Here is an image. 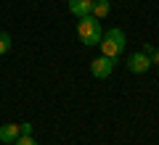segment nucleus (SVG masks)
<instances>
[{"label": "nucleus", "instance_id": "1", "mask_svg": "<svg viewBox=\"0 0 159 145\" xmlns=\"http://www.w3.org/2000/svg\"><path fill=\"white\" fill-rule=\"evenodd\" d=\"M101 34H103V29H101V21H98L96 16H82L77 21V37H80V42L82 45H88V48H93V45H98L101 42Z\"/></svg>", "mask_w": 159, "mask_h": 145}, {"label": "nucleus", "instance_id": "2", "mask_svg": "<svg viewBox=\"0 0 159 145\" xmlns=\"http://www.w3.org/2000/svg\"><path fill=\"white\" fill-rule=\"evenodd\" d=\"M98 45H101V53H103V56L119 58V56H122V50H125V45H127V37H125L122 29L111 27L109 32L101 34V42H98Z\"/></svg>", "mask_w": 159, "mask_h": 145}, {"label": "nucleus", "instance_id": "3", "mask_svg": "<svg viewBox=\"0 0 159 145\" xmlns=\"http://www.w3.org/2000/svg\"><path fill=\"white\" fill-rule=\"evenodd\" d=\"M114 66H117V58L98 56V58H93V61H90V74L96 79H106V77H111Z\"/></svg>", "mask_w": 159, "mask_h": 145}, {"label": "nucleus", "instance_id": "4", "mask_svg": "<svg viewBox=\"0 0 159 145\" xmlns=\"http://www.w3.org/2000/svg\"><path fill=\"white\" fill-rule=\"evenodd\" d=\"M127 69H130L133 74H146L148 69H151V61H148V56L143 50H138V53H133V56L127 58Z\"/></svg>", "mask_w": 159, "mask_h": 145}, {"label": "nucleus", "instance_id": "5", "mask_svg": "<svg viewBox=\"0 0 159 145\" xmlns=\"http://www.w3.org/2000/svg\"><path fill=\"white\" fill-rule=\"evenodd\" d=\"M90 8H93V0H69V13H72V16H77V19L88 16V13H90Z\"/></svg>", "mask_w": 159, "mask_h": 145}, {"label": "nucleus", "instance_id": "6", "mask_svg": "<svg viewBox=\"0 0 159 145\" xmlns=\"http://www.w3.org/2000/svg\"><path fill=\"white\" fill-rule=\"evenodd\" d=\"M19 134H21L19 124H3L0 127V143H16Z\"/></svg>", "mask_w": 159, "mask_h": 145}, {"label": "nucleus", "instance_id": "7", "mask_svg": "<svg viewBox=\"0 0 159 145\" xmlns=\"http://www.w3.org/2000/svg\"><path fill=\"white\" fill-rule=\"evenodd\" d=\"M109 11H111V3H109V0H93L90 16H96L98 21H101V19H106V16H109Z\"/></svg>", "mask_w": 159, "mask_h": 145}, {"label": "nucleus", "instance_id": "8", "mask_svg": "<svg viewBox=\"0 0 159 145\" xmlns=\"http://www.w3.org/2000/svg\"><path fill=\"white\" fill-rule=\"evenodd\" d=\"M11 50V34L8 32H0V56H6Z\"/></svg>", "mask_w": 159, "mask_h": 145}, {"label": "nucleus", "instance_id": "9", "mask_svg": "<svg viewBox=\"0 0 159 145\" xmlns=\"http://www.w3.org/2000/svg\"><path fill=\"white\" fill-rule=\"evenodd\" d=\"M13 145H37V143L32 140V134H19V137H16V143H13Z\"/></svg>", "mask_w": 159, "mask_h": 145}, {"label": "nucleus", "instance_id": "10", "mask_svg": "<svg viewBox=\"0 0 159 145\" xmlns=\"http://www.w3.org/2000/svg\"><path fill=\"white\" fill-rule=\"evenodd\" d=\"M19 129H21V134H32V124H29V122L19 124Z\"/></svg>", "mask_w": 159, "mask_h": 145}]
</instances>
